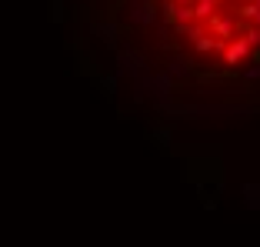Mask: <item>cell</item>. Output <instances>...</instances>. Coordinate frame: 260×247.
Masks as SVG:
<instances>
[{
    "label": "cell",
    "mask_w": 260,
    "mask_h": 247,
    "mask_svg": "<svg viewBox=\"0 0 260 247\" xmlns=\"http://www.w3.org/2000/svg\"><path fill=\"white\" fill-rule=\"evenodd\" d=\"M97 34L107 40V44H114V40H117V23H114V20H104V23L97 27Z\"/></svg>",
    "instance_id": "cell-1"
},
{
    "label": "cell",
    "mask_w": 260,
    "mask_h": 247,
    "mask_svg": "<svg viewBox=\"0 0 260 247\" xmlns=\"http://www.w3.org/2000/svg\"><path fill=\"white\" fill-rule=\"evenodd\" d=\"M244 54H247V44H234V47L227 50V64H237Z\"/></svg>",
    "instance_id": "cell-2"
},
{
    "label": "cell",
    "mask_w": 260,
    "mask_h": 247,
    "mask_svg": "<svg viewBox=\"0 0 260 247\" xmlns=\"http://www.w3.org/2000/svg\"><path fill=\"white\" fill-rule=\"evenodd\" d=\"M100 87H104V90L107 94H114V87H117V80L110 77V74H100Z\"/></svg>",
    "instance_id": "cell-3"
},
{
    "label": "cell",
    "mask_w": 260,
    "mask_h": 247,
    "mask_svg": "<svg viewBox=\"0 0 260 247\" xmlns=\"http://www.w3.org/2000/svg\"><path fill=\"white\" fill-rule=\"evenodd\" d=\"M50 10H54V20H63V0H50Z\"/></svg>",
    "instance_id": "cell-4"
},
{
    "label": "cell",
    "mask_w": 260,
    "mask_h": 247,
    "mask_svg": "<svg viewBox=\"0 0 260 247\" xmlns=\"http://www.w3.org/2000/svg\"><path fill=\"white\" fill-rule=\"evenodd\" d=\"M153 140H164V144H167V140H170V131H167V127H164V131H157V134H153Z\"/></svg>",
    "instance_id": "cell-5"
}]
</instances>
